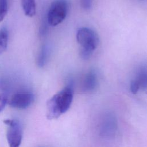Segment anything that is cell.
Returning a JSON list of instances; mask_svg holds the SVG:
<instances>
[{"mask_svg": "<svg viewBox=\"0 0 147 147\" xmlns=\"http://www.w3.org/2000/svg\"><path fill=\"white\" fill-rule=\"evenodd\" d=\"M73 95V87L70 84L55 94L47 104V118L48 119H56L65 113L71 105Z\"/></svg>", "mask_w": 147, "mask_h": 147, "instance_id": "6da1fadb", "label": "cell"}, {"mask_svg": "<svg viewBox=\"0 0 147 147\" xmlns=\"http://www.w3.org/2000/svg\"><path fill=\"white\" fill-rule=\"evenodd\" d=\"M76 40L81 47L82 51L92 54L98 47L99 38L98 34L88 28H81L76 33Z\"/></svg>", "mask_w": 147, "mask_h": 147, "instance_id": "7a4b0ae2", "label": "cell"}, {"mask_svg": "<svg viewBox=\"0 0 147 147\" xmlns=\"http://www.w3.org/2000/svg\"><path fill=\"white\" fill-rule=\"evenodd\" d=\"M68 10V3L65 0H55L48 10L47 21L49 25L55 26L61 24L65 18Z\"/></svg>", "mask_w": 147, "mask_h": 147, "instance_id": "3957f363", "label": "cell"}, {"mask_svg": "<svg viewBox=\"0 0 147 147\" xmlns=\"http://www.w3.org/2000/svg\"><path fill=\"white\" fill-rule=\"evenodd\" d=\"M3 123L8 126L6 138L9 147H20L22 140V129L20 121L7 119Z\"/></svg>", "mask_w": 147, "mask_h": 147, "instance_id": "277c9868", "label": "cell"}, {"mask_svg": "<svg viewBox=\"0 0 147 147\" xmlns=\"http://www.w3.org/2000/svg\"><path fill=\"white\" fill-rule=\"evenodd\" d=\"M34 99V95L27 91H21L13 94L9 99L8 104L17 109H25L29 107Z\"/></svg>", "mask_w": 147, "mask_h": 147, "instance_id": "5b68a950", "label": "cell"}, {"mask_svg": "<svg viewBox=\"0 0 147 147\" xmlns=\"http://www.w3.org/2000/svg\"><path fill=\"white\" fill-rule=\"evenodd\" d=\"M9 87L8 83L3 79L0 80V113L8 103Z\"/></svg>", "mask_w": 147, "mask_h": 147, "instance_id": "8992f818", "label": "cell"}, {"mask_svg": "<svg viewBox=\"0 0 147 147\" xmlns=\"http://www.w3.org/2000/svg\"><path fill=\"white\" fill-rule=\"evenodd\" d=\"M97 76L94 71H90L85 76L83 88L86 91H91L95 89L97 85Z\"/></svg>", "mask_w": 147, "mask_h": 147, "instance_id": "52a82bcc", "label": "cell"}, {"mask_svg": "<svg viewBox=\"0 0 147 147\" xmlns=\"http://www.w3.org/2000/svg\"><path fill=\"white\" fill-rule=\"evenodd\" d=\"M21 5L25 14L32 17L36 12V4L35 0H21Z\"/></svg>", "mask_w": 147, "mask_h": 147, "instance_id": "ba28073f", "label": "cell"}, {"mask_svg": "<svg viewBox=\"0 0 147 147\" xmlns=\"http://www.w3.org/2000/svg\"><path fill=\"white\" fill-rule=\"evenodd\" d=\"M134 80L138 83L140 88L147 89V68L144 67L140 69Z\"/></svg>", "mask_w": 147, "mask_h": 147, "instance_id": "9c48e42d", "label": "cell"}, {"mask_svg": "<svg viewBox=\"0 0 147 147\" xmlns=\"http://www.w3.org/2000/svg\"><path fill=\"white\" fill-rule=\"evenodd\" d=\"M9 33L7 29L3 27L0 29V55L3 53L7 47Z\"/></svg>", "mask_w": 147, "mask_h": 147, "instance_id": "30bf717a", "label": "cell"}, {"mask_svg": "<svg viewBox=\"0 0 147 147\" xmlns=\"http://www.w3.org/2000/svg\"><path fill=\"white\" fill-rule=\"evenodd\" d=\"M48 57V50L45 45H43L41 48L37 59V64L40 67H43L47 61Z\"/></svg>", "mask_w": 147, "mask_h": 147, "instance_id": "8fae6325", "label": "cell"}, {"mask_svg": "<svg viewBox=\"0 0 147 147\" xmlns=\"http://www.w3.org/2000/svg\"><path fill=\"white\" fill-rule=\"evenodd\" d=\"M8 11V0H0V22L5 17Z\"/></svg>", "mask_w": 147, "mask_h": 147, "instance_id": "7c38bea8", "label": "cell"}, {"mask_svg": "<svg viewBox=\"0 0 147 147\" xmlns=\"http://www.w3.org/2000/svg\"><path fill=\"white\" fill-rule=\"evenodd\" d=\"M130 88L131 92L133 94H137V92L138 91V90L140 89V87H139V85L138 84V83L134 79L131 82Z\"/></svg>", "mask_w": 147, "mask_h": 147, "instance_id": "4fadbf2b", "label": "cell"}, {"mask_svg": "<svg viewBox=\"0 0 147 147\" xmlns=\"http://www.w3.org/2000/svg\"><path fill=\"white\" fill-rule=\"evenodd\" d=\"M81 4L85 10H88L92 6V0H81Z\"/></svg>", "mask_w": 147, "mask_h": 147, "instance_id": "5bb4252c", "label": "cell"}]
</instances>
